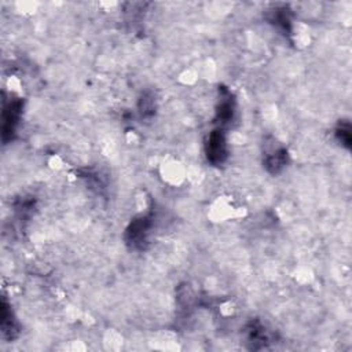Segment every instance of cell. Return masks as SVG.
Here are the masks:
<instances>
[{"label":"cell","instance_id":"6da1fadb","mask_svg":"<svg viewBox=\"0 0 352 352\" xmlns=\"http://www.w3.org/2000/svg\"><path fill=\"white\" fill-rule=\"evenodd\" d=\"M162 173H164V178H166V181L172 182V183H176L183 178V169H182L181 164H178V162L166 164L164 166Z\"/></svg>","mask_w":352,"mask_h":352}]
</instances>
